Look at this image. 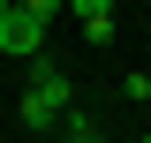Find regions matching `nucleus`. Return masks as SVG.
<instances>
[{
  "instance_id": "f257e3e1",
  "label": "nucleus",
  "mask_w": 151,
  "mask_h": 143,
  "mask_svg": "<svg viewBox=\"0 0 151 143\" xmlns=\"http://www.w3.org/2000/svg\"><path fill=\"white\" fill-rule=\"evenodd\" d=\"M53 0H0V53L8 60H45V30H53Z\"/></svg>"
},
{
  "instance_id": "f03ea898",
  "label": "nucleus",
  "mask_w": 151,
  "mask_h": 143,
  "mask_svg": "<svg viewBox=\"0 0 151 143\" xmlns=\"http://www.w3.org/2000/svg\"><path fill=\"white\" fill-rule=\"evenodd\" d=\"M68 106H76L68 75H60L53 60H30V83H23V128H30V136H53V128L68 121Z\"/></svg>"
},
{
  "instance_id": "39448f33",
  "label": "nucleus",
  "mask_w": 151,
  "mask_h": 143,
  "mask_svg": "<svg viewBox=\"0 0 151 143\" xmlns=\"http://www.w3.org/2000/svg\"><path fill=\"white\" fill-rule=\"evenodd\" d=\"M0 143H8V136H0Z\"/></svg>"
},
{
  "instance_id": "423d86ee",
  "label": "nucleus",
  "mask_w": 151,
  "mask_h": 143,
  "mask_svg": "<svg viewBox=\"0 0 151 143\" xmlns=\"http://www.w3.org/2000/svg\"><path fill=\"white\" fill-rule=\"evenodd\" d=\"M144 143H151V136H144Z\"/></svg>"
},
{
  "instance_id": "7ed1b4c3",
  "label": "nucleus",
  "mask_w": 151,
  "mask_h": 143,
  "mask_svg": "<svg viewBox=\"0 0 151 143\" xmlns=\"http://www.w3.org/2000/svg\"><path fill=\"white\" fill-rule=\"evenodd\" d=\"M76 30H83V45H98V53H106L113 30H121V15H113L106 0H76Z\"/></svg>"
},
{
  "instance_id": "20e7f679",
  "label": "nucleus",
  "mask_w": 151,
  "mask_h": 143,
  "mask_svg": "<svg viewBox=\"0 0 151 143\" xmlns=\"http://www.w3.org/2000/svg\"><path fill=\"white\" fill-rule=\"evenodd\" d=\"M121 98L129 106H151V75H121Z\"/></svg>"
}]
</instances>
